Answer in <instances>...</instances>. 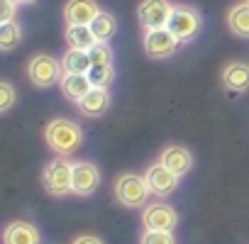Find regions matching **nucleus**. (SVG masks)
<instances>
[{
  "label": "nucleus",
  "instance_id": "22",
  "mask_svg": "<svg viewBox=\"0 0 249 244\" xmlns=\"http://www.w3.org/2000/svg\"><path fill=\"white\" fill-rule=\"evenodd\" d=\"M88 78L93 83V88H107L115 81V66H93L88 71Z\"/></svg>",
  "mask_w": 249,
  "mask_h": 244
},
{
  "label": "nucleus",
  "instance_id": "2",
  "mask_svg": "<svg viewBox=\"0 0 249 244\" xmlns=\"http://www.w3.org/2000/svg\"><path fill=\"white\" fill-rule=\"evenodd\" d=\"M42 183H44L47 193H52V195L73 193V164L66 157L49 161L44 174H42Z\"/></svg>",
  "mask_w": 249,
  "mask_h": 244
},
{
  "label": "nucleus",
  "instance_id": "9",
  "mask_svg": "<svg viewBox=\"0 0 249 244\" xmlns=\"http://www.w3.org/2000/svg\"><path fill=\"white\" fill-rule=\"evenodd\" d=\"M144 178H147V186H149L152 195L166 198V195H171V193L178 188V178H181V176H176L174 171H169L164 164H152V166L147 169Z\"/></svg>",
  "mask_w": 249,
  "mask_h": 244
},
{
  "label": "nucleus",
  "instance_id": "3",
  "mask_svg": "<svg viewBox=\"0 0 249 244\" xmlns=\"http://www.w3.org/2000/svg\"><path fill=\"white\" fill-rule=\"evenodd\" d=\"M152 195L147 178L140 174H122L115 181V198L124 205V208H140L147 203V198Z\"/></svg>",
  "mask_w": 249,
  "mask_h": 244
},
{
  "label": "nucleus",
  "instance_id": "19",
  "mask_svg": "<svg viewBox=\"0 0 249 244\" xmlns=\"http://www.w3.org/2000/svg\"><path fill=\"white\" fill-rule=\"evenodd\" d=\"M61 66H64V73H88L93 69L88 52H81V49H69L61 56Z\"/></svg>",
  "mask_w": 249,
  "mask_h": 244
},
{
  "label": "nucleus",
  "instance_id": "1",
  "mask_svg": "<svg viewBox=\"0 0 249 244\" xmlns=\"http://www.w3.org/2000/svg\"><path fill=\"white\" fill-rule=\"evenodd\" d=\"M44 142L52 152H56L59 157H69L73 154L81 142H83V130L76 125L73 120H66V117H56L52 120L47 130H44Z\"/></svg>",
  "mask_w": 249,
  "mask_h": 244
},
{
  "label": "nucleus",
  "instance_id": "29",
  "mask_svg": "<svg viewBox=\"0 0 249 244\" xmlns=\"http://www.w3.org/2000/svg\"><path fill=\"white\" fill-rule=\"evenodd\" d=\"M22 3H25V5H32V3H37V0H22Z\"/></svg>",
  "mask_w": 249,
  "mask_h": 244
},
{
  "label": "nucleus",
  "instance_id": "20",
  "mask_svg": "<svg viewBox=\"0 0 249 244\" xmlns=\"http://www.w3.org/2000/svg\"><path fill=\"white\" fill-rule=\"evenodd\" d=\"M90 30H93V35L98 37V42H110L112 35L117 32V20H115L110 13H100V15L93 20Z\"/></svg>",
  "mask_w": 249,
  "mask_h": 244
},
{
  "label": "nucleus",
  "instance_id": "18",
  "mask_svg": "<svg viewBox=\"0 0 249 244\" xmlns=\"http://www.w3.org/2000/svg\"><path fill=\"white\" fill-rule=\"evenodd\" d=\"M66 44L69 49H81L90 52L98 44V37L93 35L90 27H78V25H66Z\"/></svg>",
  "mask_w": 249,
  "mask_h": 244
},
{
  "label": "nucleus",
  "instance_id": "27",
  "mask_svg": "<svg viewBox=\"0 0 249 244\" xmlns=\"http://www.w3.org/2000/svg\"><path fill=\"white\" fill-rule=\"evenodd\" d=\"M73 244H103V242L98 237H93V234H81V237L73 239Z\"/></svg>",
  "mask_w": 249,
  "mask_h": 244
},
{
  "label": "nucleus",
  "instance_id": "23",
  "mask_svg": "<svg viewBox=\"0 0 249 244\" xmlns=\"http://www.w3.org/2000/svg\"><path fill=\"white\" fill-rule=\"evenodd\" d=\"M88 56H90V64H93V66H110V64H112V49H110L107 42H98V44L88 52Z\"/></svg>",
  "mask_w": 249,
  "mask_h": 244
},
{
  "label": "nucleus",
  "instance_id": "25",
  "mask_svg": "<svg viewBox=\"0 0 249 244\" xmlns=\"http://www.w3.org/2000/svg\"><path fill=\"white\" fill-rule=\"evenodd\" d=\"M13 105H15V88L8 81H3L0 83V112H8Z\"/></svg>",
  "mask_w": 249,
  "mask_h": 244
},
{
  "label": "nucleus",
  "instance_id": "26",
  "mask_svg": "<svg viewBox=\"0 0 249 244\" xmlns=\"http://www.w3.org/2000/svg\"><path fill=\"white\" fill-rule=\"evenodd\" d=\"M15 13H18V5L5 3V0H0V25L15 22Z\"/></svg>",
  "mask_w": 249,
  "mask_h": 244
},
{
  "label": "nucleus",
  "instance_id": "10",
  "mask_svg": "<svg viewBox=\"0 0 249 244\" xmlns=\"http://www.w3.org/2000/svg\"><path fill=\"white\" fill-rule=\"evenodd\" d=\"M103 10L98 8L95 0H69L64 5V20L66 25H78V27H90L93 20Z\"/></svg>",
  "mask_w": 249,
  "mask_h": 244
},
{
  "label": "nucleus",
  "instance_id": "13",
  "mask_svg": "<svg viewBox=\"0 0 249 244\" xmlns=\"http://www.w3.org/2000/svg\"><path fill=\"white\" fill-rule=\"evenodd\" d=\"M39 242H42L39 229L32 222H25V220L10 222L3 232V244H39Z\"/></svg>",
  "mask_w": 249,
  "mask_h": 244
},
{
  "label": "nucleus",
  "instance_id": "12",
  "mask_svg": "<svg viewBox=\"0 0 249 244\" xmlns=\"http://www.w3.org/2000/svg\"><path fill=\"white\" fill-rule=\"evenodd\" d=\"M159 164H164L169 171H174L176 176H186L191 169H193V154L181 147V144H169L161 157H159Z\"/></svg>",
  "mask_w": 249,
  "mask_h": 244
},
{
  "label": "nucleus",
  "instance_id": "4",
  "mask_svg": "<svg viewBox=\"0 0 249 244\" xmlns=\"http://www.w3.org/2000/svg\"><path fill=\"white\" fill-rule=\"evenodd\" d=\"M166 27L181 39V44L183 42H193L198 37L200 27H203V17L191 5H174V13H171Z\"/></svg>",
  "mask_w": 249,
  "mask_h": 244
},
{
  "label": "nucleus",
  "instance_id": "17",
  "mask_svg": "<svg viewBox=\"0 0 249 244\" xmlns=\"http://www.w3.org/2000/svg\"><path fill=\"white\" fill-rule=\"evenodd\" d=\"M227 27L232 30V35L242 37V39H249V3H237L230 8L227 13Z\"/></svg>",
  "mask_w": 249,
  "mask_h": 244
},
{
  "label": "nucleus",
  "instance_id": "28",
  "mask_svg": "<svg viewBox=\"0 0 249 244\" xmlns=\"http://www.w3.org/2000/svg\"><path fill=\"white\" fill-rule=\"evenodd\" d=\"M5 3H13V5H20V3H22V0H5Z\"/></svg>",
  "mask_w": 249,
  "mask_h": 244
},
{
  "label": "nucleus",
  "instance_id": "6",
  "mask_svg": "<svg viewBox=\"0 0 249 244\" xmlns=\"http://www.w3.org/2000/svg\"><path fill=\"white\" fill-rule=\"evenodd\" d=\"M142 44H144V54L147 56H152V59H169L181 47V39L169 27H164V30H144Z\"/></svg>",
  "mask_w": 249,
  "mask_h": 244
},
{
  "label": "nucleus",
  "instance_id": "7",
  "mask_svg": "<svg viewBox=\"0 0 249 244\" xmlns=\"http://www.w3.org/2000/svg\"><path fill=\"white\" fill-rule=\"evenodd\" d=\"M171 13L174 5L169 0H142L137 8V20L144 30H164L169 25Z\"/></svg>",
  "mask_w": 249,
  "mask_h": 244
},
{
  "label": "nucleus",
  "instance_id": "16",
  "mask_svg": "<svg viewBox=\"0 0 249 244\" xmlns=\"http://www.w3.org/2000/svg\"><path fill=\"white\" fill-rule=\"evenodd\" d=\"M76 105H78L81 115H86V117H100L110 107V93H107V88H90L88 95L81 103H76Z\"/></svg>",
  "mask_w": 249,
  "mask_h": 244
},
{
  "label": "nucleus",
  "instance_id": "30",
  "mask_svg": "<svg viewBox=\"0 0 249 244\" xmlns=\"http://www.w3.org/2000/svg\"><path fill=\"white\" fill-rule=\"evenodd\" d=\"M247 3H249V0H247Z\"/></svg>",
  "mask_w": 249,
  "mask_h": 244
},
{
  "label": "nucleus",
  "instance_id": "14",
  "mask_svg": "<svg viewBox=\"0 0 249 244\" xmlns=\"http://www.w3.org/2000/svg\"><path fill=\"white\" fill-rule=\"evenodd\" d=\"M59 88L71 103H81L88 95V90L93 88V83H90L88 73H64L59 81Z\"/></svg>",
  "mask_w": 249,
  "mask_h": 244
},
{
  "label": "nucleus",
  "instance_id": "15",
  "mask_svg": "<svg viewBox=\"0 0 249 244\" xmlns=\"http://www.w3.org/2000/svg\"><path fill=\"white\" fill-rule=\"evenodd\" d=\"M222 86L232 93H244L249 88V64L232 61L222 69Z\"/></svg>",
  "mask_w": 249,
  "mask_h": 244
},
{
  "label": "nucleus",
  "instance_id": "5",
  "mask_svg": "<svg viewBox=\"0 0 249 244\" xmlns=\"http://www.w3.org/2000/svg\"><path fill=\"white\" fill-rule=\"evenodd\" d=\"M27 76H30V81H32L37 88H52L54 83L61 81L64 66H61V61H56V59L49 56V54H37V56H32L30 64H27Z\"/></svg>",
  "mask_w": 249,
  "mask_h": 244
},
{
  "label": "nucleus",
  "instance_id": "21",
  "mask_svg": "<svg viewBox=\"0 0 249 244\" xmlns=\"http://www.w3.org/2000/svg\"><path fill=\"white\" fill-rule=\"evenodd\" d=\"M22 42V27L18 22H8V25H0V49L10 52Z\"/></svg>",
  "mask_w": 249,
  "mask_h": 244
},
{
  "label": "nucleus",
  "instance_id": "11",
  "mask_svg": "<svg viewBox=\"0 0 249 244\" xmlns=\"http://www.w3.org/2000/svg\"><path fill=\"white\" fill-rule=\"evenodd\" d=\"M100 186V171L90 161H76L73 164V193L76 195H90Z\"/></svg>",
  "mask_w": 249,
  "mask_h": 244
},
{
  "label": "nucleus",
  "instance_id": "24",
  "mask_svg": "<svg viewBox=\"0 0 249 244\" xmlns=\"http://www.w3.org/2000/svg\"><path fill=\"white\" fill-rule=\"evenodd\" d=\"M140 244H176V237L171 232H144Z\"/></svg>",
  "mask_w": 249,
  "mask_h": 244
},
{
  "label": "nucleus",
  "instance_id": "8",
  "mask_svg": "<svg viewBox=\"0 0 249 244\" xmlns=\"http://www.w3.org/2000/svg\"><path fill=\"white\" fill-rule=\"evenodd\" d=\"M142 225L144 229L149 232H171L176 229L178 225V215L171 205L166 203H154V205H147L144 212H142Z\"/></svg>",
  "mask_w": 249,
  "mask_h": 244
}]
</instances>
